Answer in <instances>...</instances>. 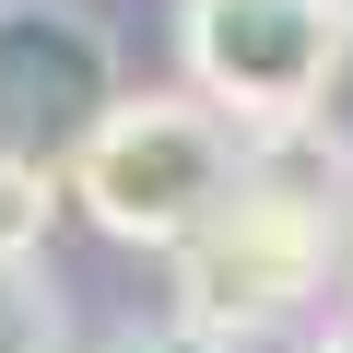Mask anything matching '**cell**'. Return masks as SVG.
Masks as SVG:
<instances>
[{
  "label": "cell",
  "mask_w": 353,
  "mask_h": 353,
  "mask_svg": "<svg viewBox=\"0 0 353 353\" xmlns=\"http://www.w3.org/2000/svg\"><path fill=\"white\" fill-rule=\"evenodd\" d=\"M236 130L201 106V94H118L83 141H71V201L118 236V248H189L224 189H236Z\"/></svg>",
  "instance_id": "6da1fadb"
},
{
  "label": "cell",
  "mask_w": 353,
  "mask_h": 353,
  "mask_svg": "<svg viewBox=\"0 0 353 353\" xmlns=\"http://www.w3.org/2000/svg\"><path fill=\"white\" fill-rule=\"evenodd\" d=\"M330 224H341L330 201L271 189V176L236 165L224 212L176 248V330H201L212 353H248V341H271L283 318H306V306L330 294Z\"/></svg>",
  "instance_id": "7a4b0ae2"
},
{
  "label": "cell",
  "mask_w": 353,
  "mask_h": 353,
  "mask_svg": "<svg viewBox=\"0 0 353 353\" xmlns=\"http://www.w3.org/2000/svg\"><path fill=\"white\" fill-rule=\"evenodd\" d=\"M176 94H201L236 141H271L294 118H318L341 36H330V0H189L176 12Z\"/></svg>",
  "instance_id": "3957f363"
},
{
  "label": "cell",
  "mask_w": 353,
  "mask_h": 353,
  "mask_svg": "<svg viewBox=\"0 0 353 353\" xmlns=\"http://www.w3.org/2000/svg\"><path fill=\"white\" fill-rule=\"evenodd\" d=\"M106 106H118V36L83 0H0V153L59 176Z\"/></svg>",
  "instance_id": "277c9868"
},
{
  "label": "cell",
  "mask_w": 353,
  "mask_h": 353,
  "mask_svg": "<svg viewBox=\"0 0 353 353\" xmlns=\"http://www.w3.org/2000/svg\"><path fill=\"white\" fill-rule=\"evenodd\" d=\"M0 353H71V306L36 259H0Z\"/></svg>",
  "instance_id": "5b68a950"
},
{
  "label": "cell",
  "mask_w": 353,
  "mask_h": 353,
  "mask_svg": "<svg viewBox=\"0 0 353 353\" xmlns=\"http://www.w3.org/2000/svg\"><path fill=\"white\" fill-rule=\"evenodd\" d=\"M48 224H59V176L0 153V259H36V248H48Z\"/></svg>",
  "instance_id": "8992f818"
},
{
  "label": "cell",
  "mask_w": 353,
  "mask_h": 353,
  "mask_svg": "<svg viewBox=\"0 0 353 353\" xmlns=\"http://www.w3.org/2000/svg\"><path fill=\"white\" fill-rule=\"evenodd\" d=\"M330 318H353V201H341V224H330Z\"/></svg>",
  "instance_id": "52a82bcc"
},
{
  "label": "cell",
  "mask_w": 353,
  "mask_h": 353,
  "mask_svg": "<svg viewBox=\"0 0 353 353\" xmlns=\"http://www.w3.org/2000/svg\"><path fill=\"white\" fill-rule=\"evenodd\" d=\"M106 353H212V341H201V330H176V318H165V330H118Z\"/></svg>",
  "instance_id": "ba28073f"
},
{
  "label": "cell",
  "mask_w": 353,
  "mask_h": 353,
  "mask_svg": "<svg viewBox=\"0 0 353 353\" xmlns=\"http://www.w3.org/2000/svg\"><path fill=\"white\" fill-rule=\"evenodd\" d=\"M306 353H353V318H318V330H306Z\"/></svg>",
  "instance_id": "9c48e42d"
},
{
  "label": "cell",
  "mask_w": 353,
  "mask_h": 353,
  "mask_svg": "<svg viewBox=\"0 0 353 353\" xmlns=\"http://www.w3.org/2000/svg\"><path fill=\"white\" fill-rule=\"evenodd\" d=\"M330 36H341V48H353V0H330Z\"/></svg>",
  "instance_id": "30bf717a"
}]
</instances>
